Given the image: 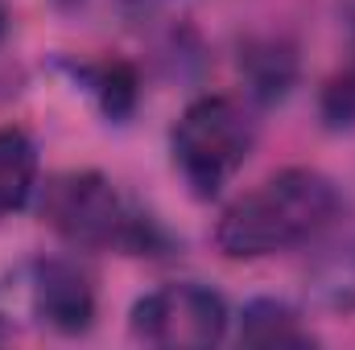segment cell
I'll return each instance as SVG.
<instances>
[{"label":"cell","instance_id":"cell-14","mask_svg":"<svg viewBox=\"0 0 355 350\" xmlns=\"http://www.w3.org/2000/svg\"><path fill=\"white\" fill-rule=\"evenodd\" d=\"M352 33H355V17H352Z\"/></svg>","mask_w":355,"mask_h":350},{"label":"cell","instance_id":"cell-1","mask_svg":"<svg viewBox=\"0 0 355 350\" xmlns=\"http://www.w3.org/2000/svg\"><path fill=\"white\" fill-rule=\"evenodd\" d=\"M343 210L339 185L318 169H281L240 194L215 223V248L232 260H261L318 239Z\"/></svg>","mask_w":355,"mask_h":350},{"label":"cell","instance_id":"cell-6","mask_svg":"<svg viewBox=\"0 0 355 350\" xmlns=\"http://www.w3.org/2000/svg\"><path fill=\"white\" fill-rule=\"evenodd\" d=\"M240 342L261 350H306L318 338L302 322V313L289 301L277 297H257L240 309Z\"/></svg>","mask_w":355,"mask_h":350},{"label":"cell","instance_id":"cell-8","mask_svg":"<svg viewBox=\"0 0 355 350\" xmlns=\"http://www.w3.org/2000/svg\"><path fill=\"white\" fill-rule=\"evenodd\" d=\"M240 75L248 83V95L261 103H277L285 99L293 79H297V58L285 42L265 37V42H248L240 50Z\"/></svg>","mask_w":355,"mask_h":350},{"label":"cell","instance_id":"cell-7","mask_svg":"<svg viewBox=\"0 0 355 350\" xmlns=\"http://www.w3.org/2000/svg\"><path fill=\"white\" fill-rule=\"evenodd\" d=\"M62 71L91 95V103L107 120H128L137 107V71L120 58H99V62H62Z\"/></svg>","mask_w":355,"mask_h":350},{"label":"cell","instance_id":"cell-13","mask_svg":"<svg viewBox=\"0 0 355 350\" xmlns=\"http://www.w3.org/2000/svg\"><path fill=\"white\" fill-rule=\"evenodd\" d=\"M4 33H8V8L0 4V37H4Z\"/></svg>","mask_w":355,"mask_h":350},{"label":"cell","instance_id":"cell-9","mask_svg":"<svg viewBox=\"0 0 355 350\" xmlns=\"http://www.w3.org/2000/svg\"><path fill=\"white\" fill-rule=\"evenodd\" d=\"M37 190V149L29 132L0 128V219L17 214Z\"/></svg>","mask_w":355,"mask_h":350},{"label":"cell","instance_id":"cell-11","mask_svg":"<svg viewBox=\"0 0 355 350\" xmlns=\"http://www.w3.org/2000/svg\"><path fill=\"white\" fill-rule=\"evenodd\" d=\"M318 111H322V124L335 128V132H352L355 128V66H347L335 79H327Z\"/></svg>","mask_w":355,"mask_h":350},{"label":"cell","instance_id":"cell-10","mask_svg":"<svg viewBox=\"0 0 355 350\" xmlns=\"http://www.w3.org/2000/svg\"><path fill=\"white\" fill-rule=\"evenodd\" d=\"M310 293L318 305L352 313L355 309V248H343L327 260H318L314 276H310Z\"/></svg>","mask_w":355,"mask_h":350},{"label":"cell","instance_id":"cell-3","mask_svg":"<svg viewBox=\"0 0 355 350\" xmlns=\"http://www.w3.org/2000/svg\"><path fill=\"white\" fill-rule=\"evenodd\" d=\"M257 145V124L248 107L232 95L194 99L174 124L170 149L182 181L194 198H219L223 185L240 174Z\"/></svg>","mask_w":355,"mask_h":350},{"label":"cell","instance_id":"cell-12","mask_svg":"<svg viewBox=\"0 0 355 350\" xmlns=\"http://www.w3.org/2000/svg\"><path fill=\"white\" fill-rule=\"evenodd\" d=\"M128 8H157V4H170V0H124Z\"/></svg>","mask_w":355,"mask_h":350},{"label":"cell","instance_id":"cell-4","mask_svg":"<svg viewBox=\"0 0 355 350\" xmlns=\"http://www.w3.org/2000/svg\"><path fill=\"white\" fill-rule=\"evenodd\" d=\"M128 326H132V338L149 342V347H215L227 334V305L211 284L174 280V284L145 293L132 305Z\"/></svg>","mask_w":355,"mask_h":350},{"label":"cell","instance_id":"cell-2","mask_svg":"<svg viewBox=\"0 0 355 350\" xmlns=\"http://www.w3.org/2000/svg\"><path fill=\"white\" fill-rule=\"evenodd\" d=\"M42 219L71 248H87V252L116 248V252H132V256H153L166 243L157 223L145 219L141 210H132L116 194V185L95 169L54 177L42 194Z\"/></svg>","mask_w":355,"mask_h":350},{"label":"cell","instance_id":"cell-5","mask_svg":"<svg viewBox=\"0 0 355 350\" xmlns=\"http://www.w3.org/2000/svg\"><path fill=\"white\" fill-rule=\"evenodd\" d=\"M33 317L58 334H87L95 322V284L75 260H37L29 276Z\"/></svg>","mask_w":355,"mask_h":350}]
</instances>
